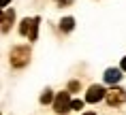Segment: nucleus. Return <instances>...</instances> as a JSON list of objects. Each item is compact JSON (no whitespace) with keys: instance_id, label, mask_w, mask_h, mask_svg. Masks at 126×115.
Listing matches in <instances>:
<instances>
[{"instance_id":"1","label":"nucleus","mask_w":126,"mask_h":115,"mask_svg":"<svg viewBox=\"0 0 126 115\" xmlns=\"http://www.w3.org/2000/svg\"><path fill=\"white\" fill-rule=\"evenodd\" d=\"M19 32L24 36H28L30 41H36L39 36V17H30V19H24L19 26Z\"/></svg>"},{"instance_id":"2","label":"nucleus","mask_w":126,"mask_h":115,"mask_svg":"<svg viewBox=\"0 0 126 115\" xmlns=\"http://www.w3.org/2000/svg\"><path fill=\"white\" fill-rule=\"evenodd\" d=\"M53 109H56L58 113H66V111L73 109V100H71L68 92H60V94L56 96V100H53Z\"/></svg>"},{"instance_id":"3","label":"nucleus","mask_w":126,"mask_h":115,"mask_svg":"<svg viewBox=\"0 0 126 115\" xmlns=\"http://www.w3.org/2000/svg\"><path fill=\"white\" fill-rule=\"evenodd\" d=\"M28 55H30L28 47H15V49H11V64H13L15 68H21L28 62Z\"/></svg>"},{"instance_id":"4","label":"nucleus","mask_w":126,"mask_h":115,"mask_svg":"<svg viewBox=\"0 0 126 115\" xmlns=\"http://www.w3.org/2000/svg\"><path fill=\"white\" fill-rule=\"evenodd\" d=\"M107 102L113 104V107H118V104L126 102V92H124V89H120V88H113L111 92H107Z\"/></svg>"},{"instance_id":"5","label":"nucleus","mask_w":126,"mask_h":115,"mask_svg":"<svg viewBox=\"0 0 126 115\" xmlns=\"http://www.w3.org/2000/svg\"><path fill=\"white\" fill-rule=\"evenodd\" d=\"M103 96H105V89L100 88V85H92V88L88 89V94H86V100L88 102H98Z\"/></svg>"},{"instance_id":"6","label":"nucleus","mask_w":126,"mask_h":115,"mask_svg":"<svg viewBox=\"0 0 126 115\" xmlns=\"http://www.w3.org/2000/svg\"><path fill=\"white\" fill-rule=\"evenodd\" d=\"M120 79H122V75H120L118 68H109V70L105 73V81L107 83H118Z\"/></svg>"},{"instance_id":"7","label":"nucleus","mask_w":126,"mask_h":115,"mask_svg":"<svg viewBox=\"0 0 126 115\" xmlns=\"http://www.w3.org/2000/svg\"><path fill=\"white\" fill-rule=\"evenodd\" d=\"M13 21V11H4V17H2V32L9 30V24Z\"/></svg>"},{"instance_id":"8","label":"nucleus","mask_w":126,"mask_h":115,"mask_svg":"<svg viewBox=\"0 0 126 115\" xmlns=\"http://www.w3.org/2000/svg\"><path fill=\"white\" fill-rule=\"evenodd\" d=\"M73 26H75V19H73V17H64V19L60 21V28L66 30V32H68V30H73Z\"/></svg>"},{"instance_id":"9","label":"nucleus","mask_w":126,"mask_h":115,"mask_svg":"<svg viewBox=\"0 0 126 115\" xmlns=\"http://www.w3.org/2000/svg\"><path fill=\"white\" fill-rule=\"evenodd\" d=\"M41 102H43V104H47V102H51V92H45V94L41 96Z\"/></svg>"},{"instance_id":"10","label":"nucleus","mask_w":126,"mask_h":115,"mask_svg":"<svg viewBox=\"0 0 126 115\" xmlns=\"http://www.w3.org/2000/svg\"><path fill=\"white\" fill-rule=\"evenodd\" d=\"M73 109H77V111L83 109V100H73Z\"/></svg>"},{"instance_id":"11","label":"nucleus","mask_w":126,"mask_h":115,"mask_svg":"<svg viewBox=\"0 0 126 115\" xmlns=\"http://www.w3.org/2000/svg\"><path fill=\"white\" fill-rule=\"evenodd\" d=\"M56 2H58V4H62V7H66V4H71L73 0H56Z\"/></svg>"},{"instance_id":"12","label":"nucleus","mask_w":126,"mask_h":115,"mask_svg":"<svg viewBox=\"0 0 126 115\" xmlns=\"http://www.w3.org/2000/svg\"><path fill=\"white\" fill-rule=\"evenodd\" d=\"M122 70H126V58L122 60Z\"/></svg>"},{"instance_id":"13","label":"nucleus","mask_w":126,"mask_h":115,"mask_svg":"<svg viewBox=\"0 0 126 115\" xmlns=\"http://www.w3.org/2000/svg\"><path fill=\"white\" fill-rule=\"evenodd\" d=\"M7 4H9V0H2V7H7Z\"/></svg>"},{"instance_id":"14","label":"nucleus","mask_w":126,"mask_h":115,"mask_svg":"<svg viewBox=\"0 0 126 115\" xmlns=\"http://www.w3.org/2000/svg\"><path fill=\"white\" fill-rule=\"evenodd\" d=\"M86 115H96V113H86Z\"/></svg>"}]
</instances>
